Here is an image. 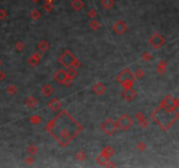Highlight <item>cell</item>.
Instances as JSON below:
<instances>
[{
	"instance_id": "cell-1",
	"label": "cell",
	"mask_w": 179,
	"mask_h": 168,
	"mask_svg": "<svg viewBox=\"0 0 179 168\" xmlns=\"http://www.w3.org/2000/svg\"><path fill=\"white\" fill-rule=\"evenodd\" d=\"M45 130L61 146L66 147L79 135L83 127L66 110H62L47 123Z\"/></svg>"
},
{
	"instance_id": "cell-2",
	"label": "cell",
	"mask_w": 179,
	"mask_h": 168,
	"mask_svg": "<svg viewBox=\"0 0 179 168\" xmlns=\"http://www.w3.org/2000/svg\"><path fill=\"white\" fill-rule=\"evenodd\" d=\"M176 108L171 106L164 98L158 108L150 114V117L159 125L162 131H168L179 118V113Z\"/></svg>"
},
{
	"instance_id": "cell-3",
	"label": "cell",
	"mask_w": 179,
	"mask_h": 168,
	"mask_svg": "<svg viewBox=\"0 0 179 168\" xmlns=\"http://www.w3.org/2000/svg\"><path fill=\"white\" fill-rule=\"evenodd\" d=\"M58 61L59 62L60 65H62L65 68L67 69L72 67L78 68L81 66L80 61L75 57V55L69 49L65 50V52L59 57Z\"/></svg>"
},
{
	"instance_id": "cell-4",
	"label": "cell",
	"mask_w": 179,
	"mask_h": 168,
	"mask_svg": "<svg viewBox=\"0 0 179 168\" xmlns=\"http://www.w3.org/2000/svg\"><path fill=\"white\" fill-rule=\"evenodd\" d=\"M136 76L135 75L130 71L129 67L124 68L122 71L120 72V74L116 77V81L122 84V86L124 89H130L133 86L134 82L136 81Z\"/></svg>"
},
{
	"instance_id": "cell-5",
	"label": "cell",
	"mask_w": 179,
	"mask_h": 168,
	"mask_svg": "<svg viewBox=\"0 0 179 168\" xmlns=\"http://www.w3.org/2000/svg\"><path fill=\"white\" fill-rule=\"evenodd\" d=\"M117 128H118V125L116 122H115L112 118L106 119L101 125V131L108 136H112L115 132Z\"/></svg>"
},
{
	"instance_id": "cell-6",
	"label": "cell",
	"mask_w": 179,
	"mask_h": 168,
	"mask_svg": "<svg viewBox=\"0 0 179 168\" xmlns=\"http://www.w3.org/2000/svg\"><path fill=\"white\" fill-rule=\"evenodd\" d=\"M149 43L156 50L160 49L165 44V39L160 33H154L149 38Z\"/></svg>"
},
{
	"instance_id": "cell-7",
	"label": "cell",
	"mask_w": 179,
	"mask_h": 168,
	"mask_svg": "<svg viewBox=\"0 0 179 168\" xmlns=\"http://www.w3.org/2000/svg\"><path fill=\"white\" fill-rule=\"evenodd\" d=\"M116 124L120 129H122L123 131H127L132 127L133 120L128 115L123 114L118 118V120L116 121Z\"/></svg>"
},
{
	"instance_id": "cell-8",
	"label": "cell",
	"mask_w": 179,
	"mask_h": 168,
	"mask_svg": "<svg viewBox=\"0 0 179 168\" xmlns=\"http://www.w3.org/2000/svg\"><path fill=\"white\" fill-rule=\"evenodd\" d=\"M128 29V25L125 24V22L122 19L117 20L113 25V30L114 32L118 35H122Z\"/></svg>"
},
{
	"instance_id": "cell-9",
	"label": "cell",
	"mask_w": 179,
	"mask_h": 168,
	"mask_svg": "<svg viewBox=\"0 0 179 168\" xmlns=\"http://www.w3.org/2000/svg\"><path fill=\"white\" fill-rule=\"evenodd\" d=\"M66 78H67V73L65 69L63 68H60L59 69L54 75H53V79L59 83V84H65L66 81Z\"/></svg>"
},
{
	"instance_id": "cell-10",
	"label": "cell",
	"mask_w": 179,
	"mask_h": 168,
	"mask_svg": "<svg viewBox=\"0 0 179 168\" xmlns=\"http://www.w3.org/2000/svg\"><path fill=\"white\" fill-rule=\"evenodd\" d=\"M137 96V93L136 90H134L132 88L130 89H124V90L122 92V98L127 101V102H131L135 97Z\"/></svg>"
},
{
	"instance_id": "cell-11",
	"label": "cell",
	"mask_w": 179,
	"mask_h": 168,
	"mask_svg": "<svg viewBox=\"0 0 179 168\" xmlns=\"http://www.w3.org/2000/svg\"><path fill=\"white\" fill-rule=\"evenodd\" d=\"M92 90L93 92L97 95V96H102L105 92H106V86L103 82H98L96 83H94L92 87Z\"/></svg>"
},
{
	"instance_id": "cell-12",
	"label": "cell",
	"mask_w": 179,
	"mask_h": 168,
	"mask_svg": "<svg viewBox=\"0 0 179 168\" xmlns=\"http://www.w3.org/2000/svg\"><path fill=\"white\" fill-rule=\"evenodd\" d=\"M49 109L53 111V112H57L62 106V103L61 101L59 99V98H54V99H52L48 103H47Z\"/></svg>"
},
{
	"instance_id": "cell-13",
	"label": "cell",
	"mask_w": 179,
	"mask_h": 168,
	"mask_svg": "<svg viewBox=\"0 0 179 168\" xmlns=\"http://www.w3.org/2000/svg\"><path fill=\"white\" fill-rule=\"evenodd\" d=\"M136 120L138 121V124H139L143 129H145V128L149 127L150 123H149V121L146 119L145 116H144L142 112H137V113L136 114Z\"/></svg>"
},
{
	"instance_id": "cell-14",
	"label": "cell",
	"mask_w": 179,
	"mask_h": 168,
	"mask_svg": "<svg viewBox=\"0 0 179 168\" xmlns=\"http://www.w3.org/2000/svg\"><path fill=\"white\" fill-rule=\"evenodd\" d=\"M40 60H41V53L39 52H36L32 55H31V57L28 59L27 62L31 67H36L39 63Z\"/></svg>"
},
{
	"instance_id": "cell-15",
	"label": "cell",
	"mask_w": 179,
	"mask_h": 168,
	"mask_svg": "<svg viewBox=\"0 0 179 168\" xmlns=\"http://www.w3.org/2000/svg\"><path fill=\"white\" fill-rule=\"evenodd\" d=\"M41 92L42 94L45 96V97H50L53 95L54 93V89L50 85V84H45L42 88H41Z\"/></svg>"
},
{
	"instance_id": "cell-16",
	"label": "cell",
	"mask_w": 179,
	"mask_h": 168,
	"mask_svg": "<svg viewBox=\"0 0 179 168\" xmlns=\"http://www.w3.org/2000/svg\"><path fill=\"white\" fill-rule=\"evenodd\" d=\"M50 48V44L48 43V41L45 40V39H42L40 40L38 45H37V49L41 52V53H45L49 50Z\"/></svg>"
},
{
	"instance_id": "cell-17",
	"label": "cell",
	"mask_w": 179,
	"mask_h": 168,
	"mask_svg": "<svg viewBox=\"0 0 179 168\" xmlns=\"http://www.w3.org/2000/svg\"><path fill=\"white\" fill-rule=\"evenodd\" d=\"M24 104L27 108H30V109H33L35 107L38 106V100L34 97V96H29L26 98L25 102H24Z\"/></svg>"
},
{
	"instance_id": "cell-18",
	"label": "cell",
	"mask_w": 179,
	"mask_h": 168,
	"mask_svg": "<svg viewBox=\"0 0 179 168\" xmlns=\"http://www.w3.org/2000/svg\"><path fill=\"white\" fill-rule=\"evenodd\" d=\"M71 6L74 11H80L82 8H84L85 4L82 0H73L71 2Z\"/></svg>"
},
{
	"instance_id": "cell-19",
	"label": "cell",
	"mask_w": 179,
	"mask_h": 168,
	"mask_svg": "<svg viewBox=\"0 0 179 168\" xmlns=\"http://www.w3.org/2000/svg\"><path fill=\"white\" fill-rule=\"evenodd\" d=\"M166 68H167V63L164 60H162L158 62L157 67V71L159 75H164L166 72Z\"/></svg>"
},
{
	"instance_id": "cell-20",
	"label": "cell",
	"mask_w": 179,
	"mask_h": 168,
	"mask_svg": "<svg viewBox=\"0 0 179 168\" xmlns=\"http://www.w3.org/2000/svg\"><path fill=\"white\" fill-rule=\"evenodd\" d=\"M101 153L103 154V155H105V156H107V157H108V158H110V157H112V156L115 155V151L114 148L111 147V146H106V147H104V148L101 150Z\"/></svg>"
},
{
	"instance_id": "cell-21",
	"label": "cell",
	"mask_w": 179,
	"mask_h": 168,
	"mask_svg": "<svg viewBox=\"0 0 179 168\" xmlns=\"http://www.w3.org/2000/svg\"><path fill=\"white\" fill-rule=\"evenodd\" d=\"M110 158H108V157H107V156H105V155H103V154H100L97 158H96V162L100 165V166H106V164L110 160H109Z\"/></svg>"
},
{
	"instance_id": "cell-22",
	"label": "cell",
	"mask_w": 179,
	"mask_h": 168,
	"mask_svg": "<svg viewBox=\"0 0 179 168\" xmlns=\"http://www.w3.org/2000/svg\"><path fill=\"white\" fill-rule=\"evenodd\" d=\"M101 5L106 9V10H109L111 9L114 4H115V1L114 0H101Z\"/></svg>"
},
{
	"instance_id": "cell-23",
	"label": "cell",
	"mask_w": 179,
	"mask_h": 168,
	"mask_svg": "<svg viewBox=\"0 0 179 168\" xmlns=\"http://www.w3.org/2000/svg\"><path fill=\"white\" fill-rule=\"evenodd\" d=\"M142 60H143V61H145V62H149V61H150L152 59H153V56H152V54L150 53V52H148V51H145V52H143V53H142Z\"/></svg>"
},
{
	"instance_id": "cell-24",
	"label": "cell",
	"mask_w": 179,
	"mask_h": 168,
	"mask_svg": "<svg viewBox=\"0 0 179 168\" xmlns=\"http://www.w3.org/2000/svg\"><path fill=\"white\" fill-rule=\"evenodd\" d=\"M30 17H31L33 20H38V19L41 18V12H40L38 10L35 9V10H33V11L30 13Z\"/></svg>"
},
{
	"instance_id": "cell-25",
	"label": "cell",
	"mask_w": 179,
	"mask_h": 168,
	"mask_svg": "<svg viewBox=\"0 0 179 168\" xmlns=\"http://www.w3.org/2000/svg\"><path fill=\"white\" fill-rule=\"evenodd\" d=\"M41 120H42V118L38 115H33L29 118L30 123L32 124H38L41 122Z\"/></svg>"
},
{
	"instance_id": "cell-26",
	"label": "cell",
	"mask_w": 179,
	"mask_h": 168,
	"mask_svg": "<svg viewBox=\"0 0 179 168\" xmlns=\"http://www.w3.org/2000/svg\"><path fill=\"white\" fill-rule=\"evenodd\" d=\"M75 158H76V160H78L79 161H84V160L87 159V154H86V153L83 152V151H79L78 153H76Z\"/></svg>"
},
{
	"instance_id": "cell-27",
	"label": "cell",
	"mask_w": 179,
	"mask_h": 168,
	"mask_svg": "<svg viewBox=\"0 0 179 168\" xmlns=\"http://www.w3.org/2000/svg\"><path fill=\"white\" fill-rule=\"evenodd\" d=\"M89 26H90L94 31H97V30L100 29V27H101V24H100V22H99L98 20H96V19H93V20L90 22Z\"/></svg>"
},
{
	"instance_id": "cell-28",
	"label": "cell",
	"mask_w": 179,
	"mask_h": 168,
	"mask_svg": "<svg viewBox=\"0 0 179 168\" xmlns=\"http://www.w3.org/2000/svg\"><path fill=\"white\" fill-rule=\"evenodd\" d=\"M38 147L36 146H34V145H31V146H29L28 147H27V153L30 154V155H35L37 153H38Z\"/></svg>"
},
{
	"instance_id": "cell-29",
	"label": "cell",
	"mask_w": 179,
	"mask_h": 168,
	"mask_svg": "<svg viewBox=\"0 0 179 168\" xmlns=\"http://www.w3.org/2000/svg\"><path fill=\"white\" fill-rule=\"evenodd\" d=\"M6 91H7V93H8L9 95H15V94L17 92V88L15 85L10 84V85H9V86L7 87Z\"/></svg>"
},
{
	"instance_id": "cell-30",
	"label": "cell",
	"mask_w": 179,
	"mask_h": 168,
	"mask_svg": "<svg viewBox=\"0 0 179 168\" xmlns=\"http://www.w3.org/2000/svg\"><path fill=\"white\" fill-rule=\"evenodd\" d=\"M43 8L45 9V11H47V12H51V11L53 10L54 6H53V4H52V3H45V4L43 5Z\"/></svg>"
},
{
	"instance_id": "cell-31",
	"label": "cell",
	"mask_w": 179,
	"mask_h": 168,
	"mask_svg": "<svg viewBox=\"0 0 179 168\" xmlns=\"http://www.w3.org/2000/svg\"><path fill=\"white\" fill-rule=\"evenodd\" d=\"M136 148H137V150H138L140 153H143V152H144V151L146 150V145H145L144 142L141 141V142H139V143L137 144Z\"/></svg>"
},
{
	"instance_id": "cell-32",
	"label": "cell",
	"mask_w": 179,
	"mask_h": 168,
	"mask_svg": "<svg viewBox=\"0 0 179 168\" xmlns=\"http://www.w3.org/2000/svg\"><path fill=\"white\" fill-rule=\"evenodd\" d=\"M15 48L18 52H22L24 50V43L22 41H17L16 43V45H15Z\"/></svg>"
},
{
	"instance_id": "cell-33",
	"label": "cell",
	"mask_w": 179,
	"mask_h": 168,
	"mask_svg": "<svg viewBox=\"0 0 179 168\" xmlns=\"http://www.w3.org/2000/svg\"><path fill=\"white\" fill-rule=\"evenodd\" d=\"M87 16L89 18H94L97 16V11L94 9H90L87 12Z\"/></svg>"
},
{
	"instance_id": "cell-34",
	"label": "cell",
	"mask_w": 179,
	"mask_h": 168,
	"mask_svg": "<svg viewBox=\"0 0 179 168\" xmlns=\"http://www.w3.org/2000/svg\"><path fill=\"white\" fill-rule=\"evenodd\" d=\"M144 75H145L144 71H143V69L139 68V69L136 70V74H135V76H136V78H139V79H141V78H143V77L144 76Z\"/></svg>"
},
{
	"instance_id": "cell-35",
	"label": "cell",
	"mask_w": 179,
	"mask_h": 168,
	"mask_svg": "<svg viewBox=\"0 0 179 168\" xmlns=\"http://www.w3.org/2000/svg\"><path fill=\"white\" fill-rule=\"evenodd\" d=\"M24 162H25V164H27V165H31V164H33V162H34V159H33L31 156H28V157H26V158L24 159Z\"/></svg>"
},
{
	"instance_id": "cell-36",
	"label": "cell",
	"mask_w": 179,
	"mask_h": 168,
	"mask_svg": "<svg viewBox=\"0 0 179 168\" xmlns=\"http://www.w3.org/2000/svg\"><path fill=\"white\" fill-rule=\"evenodd\" d=\"M6 17H7V12L3 9H1L0 10V19H3Z\"/></svg>"
},
{
	"instance_id": "cell-37",
	"label": "cell",
	"mask_w": 179,
	"mask_h": 168,
	"mask_svg": "<svg viewBox=\"0 0 179 168\" xmlns=\"http://www.w3.org/2000/svg\"><path fill=\"white\" fill-rule=\"evenodd\" d=\"M106 167H115V165L114 164V162H112V161H108L107 164H106V166H105Z\"/></svg>"
},
{
	"instance_id": "cell-38",
	"label": "cell",
	"mask_w": 179,
	"mask_h": 168,
	"mask_svg": "<svg viewBox=\"0 0 179 168\" xmlns=\"http://www.w3.org/2000/svg\"><path fill=\"white\" fill-rule=\"evenodd\" d=\"M5 78H6V75H5L3 71H0V80L3 81V80L5 79Z\"/></svg>"
},
{
	"instance_id": "cell-39",
	"label": "cell",
	"mask_w": 179,
	"mask_h": 168,
	"mask_svg": "<svg viewBox=\"0 0 179 168\" xmlns=\"http://www.w3.org/2000/svg\"><path fill=\"white\" fill-rule=\"evenodd\" d=\"M45 3H53V0H45Z\"/></svg>"
},
{
	"instance_id": "cell-40",
	"label": "cell",
	"mask_w": 179,
	"mask_h": 168,
	"mask_svg": "<svg viewBox=\"0 0 179 168\" xmlns=\"http://www.w3.org/2000/svg\"><path fill=\"white\" fill-rule=\"evenodd\" d=\"M33 3H35V4H37V3H38L39 2V0H31Z\"/></svg>"
},
{
	"instance_id": "cell-41",
	"label": "cell",
	"mask_w": 179,
	"mask_h": 168,
	"mask_svg": "<svg viewBox=\"0 0 179 168\" xmlns=\"http://www.w3.org/2000/svg\"><path fill=\"white\" fill-rule=\"evenodd\" d=\"M2 65V61H1V60H0V66Z\"/></svg>"
}]
</instances>
